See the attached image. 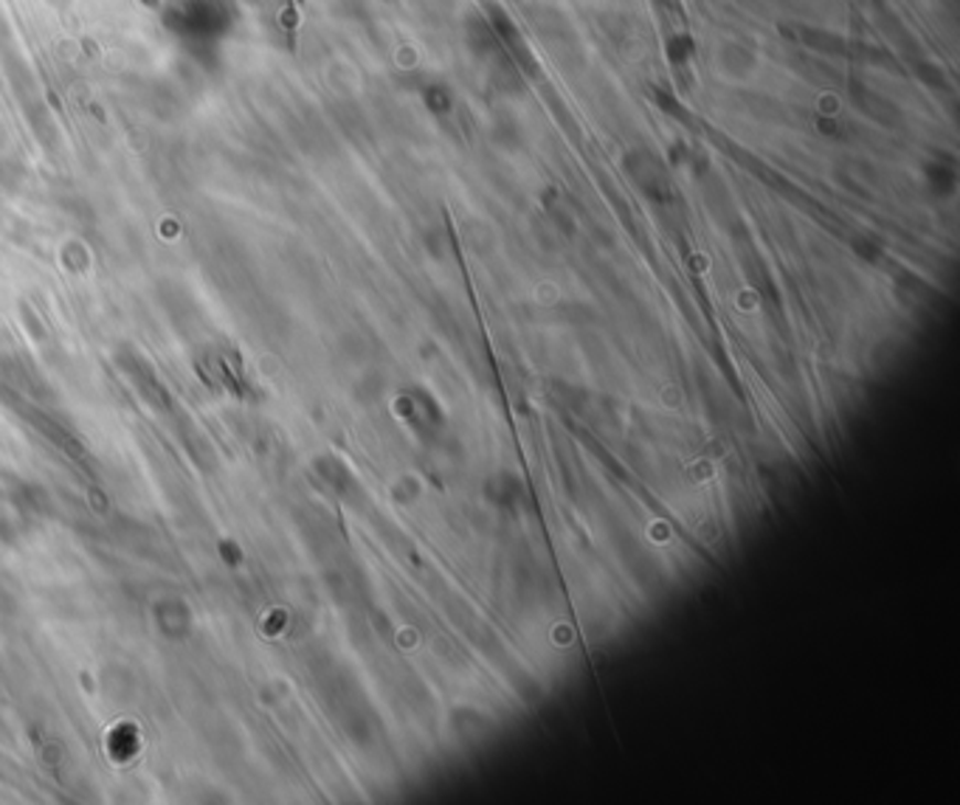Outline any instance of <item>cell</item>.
<instances>
[{"instance_id": "obj_1", "label": "cell", "mask_w": 960, "mask_h": 805, "mask_svg": "<svg viewBox=\"0 0 960 805\" xmlns=\"http://www.w3.org/2000/svg\"><path fill=\"white\" fill-rule=\"evenodd\" d=\"M668 54H671V60L676 65H684L687 60L693 57V43L691 37H673L671 43H668Z\"/></svg>"}]
</instances>
